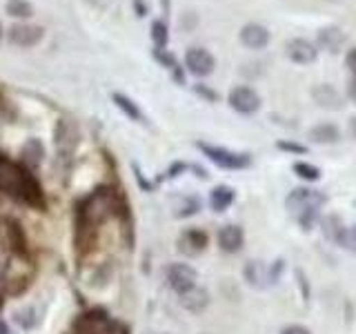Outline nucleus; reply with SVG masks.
<instances>
[{
    "label": "nucleus",
    "mask_w": 356,
    "mask_h": 334,
    "mask_svg": "<svg viewBox=\"0 0 356 334\" xmlns=\"http://www.w3.org/2000/svg\"><path fill=\"white\" fill-rule=\"evenodd\" d=\"M0 192L14 194L27 203H42L40 187L33 181L29 167H22L14 161H9L5 154H0Z\"/></svg>",
    "instance_id": "nucleus-1"
},
{
    "label": "nucleus",
    "mask_w": 356,
    "mask_h": 334,
    "mask_svg": "<svg viewBox=\"0 0 356 334\" xmlns=\"http://www.w3.org/2000/svg\"><path fill=\"white\" fill-rule=\"evenodd\" d=\"M285 205L289 209L298 225L303 230H312V225L318 221L321 209L325 205V196H323L318 189L312 187H296L289 192V196L285 198Z\"/></svg>",
    "instance_id": "nucleus-2"
},
{
    "label": "nucleus",
    "mask_w": 356,
    "mask_h": 334,
    "mask_svg": "<svg viewBox=\"0 0 356 334\" xmlns=\"http://www.w3.org/2000/svg\"><path fill=\"white\" fill-rule=\"evenodd\" d=\"M198 150L203 152L214 165L222 167V170H245V167L252 165L250 154L232 152V150L216 148V145H207V143H198Z\"/></svg>",
    "instance_id": "nucleus-3"
},
{
    "label": "nucleus",
    "mask_w": 356,
    "mask_h": 334,
    "mask_svg": "<svg viewBox=\"0 0 356 334\" xmlns=\"http://www.w3.org/2000/svg\"><path fill=\"white\" fill-rule=\"evenodd\" d=\"M281 267H283V261H278L274 267L265 265L263 261H250L248 265H245L243 274H245V281H248L252 287L265 289L278 278V274H281Z\"/></svg>",
    "instance_id": "nucleus-4"
},
{
    "label": "nucleus",
    "mask_w": 356,
    "mask_h": 334,
    "mask_svg": "<svg viewBox=\"0 0 356 334\" xmlns=\"http://www.w3.org/2000/svg\"><path fill=\"white\" fill-rule=\"evenodd\" d=\"M165 281L176 294H183V292H187V289H192L196 285L198 272L187 263H172L165 270Z\"/></svg>",
    "instance_id": "nucleus-5"
},
{
    "label": "nucleus",
    "mask_w": 356,
    "mask_h": 334,
    "mask_svg": "<svg viewBox=\"0 0 356 334\" xmlns=\"http://www.w3.org/2000/svg\"><path fill=\"white\" fill-rule=\"evenodd\" d=\"M229 107L243 116L256 114V111L261 109V96L256 94V89L248 85H238L229 92Z\"/></svg>",
    "instance_id": "nucleus-6"
},
{
    "label": "nucleus",
    "mask_w": 356,
    "mask_h": 334,
    "mask_svg": "<svg viewBox=\"0 0 356 334\" xmlns=\"http://www.w3.org/2000/svg\"><path fill=\"white\" fill-rule=\"evenodd\" d=\"M214 67H216V61H214V56H211L207 49H203V47L187 49V54H185V70L189 74L203 78V76H209L211 72H214Z\"/></svg>",
    "instance_id": "nucleus-7"
},
{
    "label": "nucleus",
    "mask_w": 356,
    "mask_h": 334,
    "mask_svg": "<svg viewBox=\"0 0 356 334\" xmlns=\"http://www.w3.org/2000/svg\"><path fill=\"white\" fill-rule=\"evenodd\" d=\"M78 138H81V134H78V127L74 125V122L67 120V118H60L58 125H56V132H54V143H56L58 154L70 156L76 150Z\"/></svg>",
    "instance_id": "nucleus-8"
},
{
    "label": "nucleus",
    "mask_w": 356,
    "mask_h": 334,
    "mask_svg": "<svg viewBox=\"0 0 356 334\" xmlns=\"http://www.w3.org/2000/svg\"><path fill=\"white\" fill-rule=\"evenodd\" d=\"M42 27L40 25H29V22H18L9 29L7 38L11 45H18V47H33L42 40Z\"/></svg>",
    "instance_id": "nucleus-9"
},
{
    "label": "nucleus",
    "mask_w": 356,
    "mask_h": 334,
    "mask_svg": "<svg viewBox=\"0 0 356 334\" xmlns=\"http://www.w3.org/2000/svg\"><path fill=\"white\" fill-rule=\"evenodd\" d=\"M285 54H287V58L296 65H309L316 61L318 49L305 38H292L285 45Z\"/></svg>",
    "instance_id": "nucleus-10"
},
{
    "label": "nucleus",
    "mask_w": 356,
    "mask_h": 334,
    "mask_svg": "<svg viewBox=\"0 0 356 334\" xmlns=\"http://www.w3.org/2000/svg\"><path fill=\"white\" fill-rule=\"evenodd\" d=\"M316 42H318L321 49H325L330 54H339L345 47V42H348V33L337 25H327V27L318 29Z\"/></svg>",
    "instance_id": "nucleus-11"
},
{
    "label": "nucleus",
    "mask_w": 356,
    "mask_h": 334,
    "mask_svg": "<svg viewBox=\"0 0 356 334\" xmlns=\"http://www.w3.org/2000/svg\"><path fill=\"white\" fill-rule=\"evenodd\" d=\"M272 40V33L267 31V27L259 25V22H250L241 29V42L250 49H263Z\"/></svg>",
    "instance_id": "nucleus-12"
},
{
    "label": "nucleus",
    "mask_w": 356,
    "mask_h": 334,
    "mask_svg": "<svg viewBox=\"0 0 356 334\" xmlns=\"http://www.w3.org/2000/svg\"><path fill=\"white\" fill-rule=\"evenodd\" d=\"M245 245V232L241 225H225L218 232V248L227 254H236Z\"/></svg>",
    "instance_id": "nucleus-13"
},
{
    "label": "nucleus",
    "mask_w": 356,
    "mask_h": 334,
    "mask_svg": "<svg viewBox=\"0 0 356 334\" xmlns=\"http://www.w3.org/2000/svg\"><path fill=\"white\" fill-rule=\"evenodd\" d=\"M207 243H209V237L203 232V230H187L183 232V237L178 239V250H181L183 254L187 256H196L200 254L205 248H207Z\"/></svg>",
    "instance_id": "nucleus-14"
},
{
    "label": "nucleus",
    "mask_w": 356,
    "mask_h": 334,
    "mask_svg": "<svg viewBox=\"0 0 356 334\" xmlns=\"http://www.w3.org/2000/svg\"><path fill=\"white\" fill-rule=\"evenodd\" d=\"M312 96H314L316 105H321L323 109L337 111V109L343 107V98H341V94H339L332 85H327V83L316 85L314 89H312Z\"/></svg>",
    "instance_id": "nucleus-15"
},
{
    "label": "nucleus",
    "mask_w": 356,
    "mask_h": 334,
    "mask_svg": "<svg viewBox=\"0 0 356 334\" xmlns=\"http://www.w3.org/2000/svg\"><path fill=\"white\" fill-rule=\"evenodd\" d=\"M181 296V305L187 310V312H194V315H198V312H203L207 305H209V294L207 289L194 285L192 289H187V292L178 294Z\"/></svg>",
    "instance_id": "nucleus-16"
},
{
    "label": "nucleus",
    "mask_w": 356,
    "mask_h": 334,
    "mask_svg": "<svg viewBox=\"0 0 356 334\" xmlns=\"http://www.w3.org/2000/svg\"><path fill=\"white\" fill-rule=\"evenodd\" d=\"M341 138V129L332 122H318L309 129V141L318 143V145H332Z\"/></svg>",
    "instance_id": "nucleus-17"
},
{
    "label": "nucleus",
    "mask_w": 356,
    "mask_h": 334,
    "mask_svg": "<svg viewBox=\"0 0 356 334\" xmlns=\"http://www.w3.org/2000/svg\"><path fill=\"white\" fill-rule=\"evenodd\" d=\"M234 198H236V192H234L232 187L227 185H218L211 189V194H209V205L214 212H225L232 203H234Z\"/></svg>",
    "instance_id": "nucleus-18"
},
{
    "label": "nucleus",
    "mask_w": 356,
    "mask_h": 334,
    "mask_svg": "<svg viewBox=\"0 0 356 334\" xmlns=\"http://www.w3.org/2000/svg\"><path fill=\"white\" fill-rule=\"evenodd\" d=\"M111 100H114V105L125 114L127 118L131 120H136V122H145V116H143V111L138 109V105L134 103L131 98H127L125 94H111Z\"/></svg>",
    "instance_id": "nucleus-19"
},
{
    "label": "nucleus",
    "mask_w": 356,
    "mask_h": 334,
    "mask_svg": "<svg viewBox=\"0 0 356 334\" xmlns=\"http://www.w3.org/2000/svg\"><path fill=\"white\" fill-rule=\"evenodd\" d=\"M321 230H323V234H325V239H330L332 243H337V245L341 243L343 232H345L343 221L339 216H334V214L321 218Z\"/></svg>",
    "instance_id": "nucleus-20"
},
{
    "label": "nucleus",
    "mask_w": 356,
    "mask_h": 334,
    "mask_svg": "<svg viewBox=\"0 0 356 334\" xmlns=\"http://www.w3.org/2000/svg\"><path fill=\"white\" fill-rule=\"evenodd\" d=\"M152 56L165 67V70L174 72V76H176V81H178V83H183V74H181V70H178V63H176V58H174V56H172L170 51H167V49H161V47H156V49L152 51Z\"/></svg>",
    "instance_id": "nucleus-21"
},
{
    "label": "nucleus",
    "mask_w": 356,
    "mask_h": 334,
    "mask_svg": "<svg viewBox=\"0 0 356 334\" xmlns=\"http://www.w3.org/2000/svg\"><path fill=\"white\" fill-rule=\"evenodd\" d=\"M42 156H44V150H42V145L40 141H29L25 148H22V159H25V163L29 165V170L31 167H36L40 161H42Z\"/></svg>",
    "instance_id": "nucleus-22"
},
{
    "label": "nucleus",
    "mask_w": 356,
    "mask_h": 334,
    "mask_svg": "<svg viewBox=\"0 0 356 334\" xmlns=\"http://www.w3.org/2000/svg\"><path fill=\"white\" fill-rule=\"evenodd\" d=\"M5 9H7V14L14 18H29L33 14V7L27 0H7Z\"/></svg>",
    "instance_id": "nucleus-23"
},
{
    "label": "nucleus",
    "mask_w": 356,
    "mask_h": 334,
    "mask_svg": "<svg viewBox=\"0 0 356 334\" xmlns=\"http://www.w3.org/2000/svg\"><path fill=\"white\" fill-rule=\"evenodd\" d=\"M152 40L156 47L165 49L167 40H170V29H167V22L165 20H154L152 22Z\"/></svg>",
    "instance_id": "nucleus-24"
},
{
    "label": "nucleus",
    "mask_w": 356,
    "mask_h": 334,
    "mask_svg": "<svg viewBox=\"0 0 356 334\" xmlns=\"http://www.w3.org/2000/svg\"><path fill=\"white\" fill-rule=\"evenodd\" d=\"M294 172H296V176L305 178V181H318V178H321L318 167L312 165V163H303V161L294 163Z\"/></svg>",
    "instance_id": "nucleus-25"
},
{
    "label": "nucleus",
    "mask_w": 356,
    "mask_h": 334,
    "mask_svg": "<svg viewBox=\"0 0 356 334\" xmlns=\"http://www.w3.org/2000/svg\"><path fill=\"white\" fill-rule=\"evenodd\" d=\"M16 321L20 323V328H22V330H31V328H36V323H38L36 308H25V310L16 312Z\"/></svg>",
    "instance_id": "nucleus-26"
},
{
    "label": "nucleus",
    "mask_w": 356,
    "mask_h": 334,
    "mask_svg": "<svg viewBox=\"0 0 356 334\" xmlns=\"http://www.w3.org/2000/svg\"><path fill=\"white\" fill-rule=\"evenodd\" d=\"M339 245H341V248H345V250H350V252H356V225L345 228L343 239H341Z\"/></svg>",
    "instance_id": "nucleus-27"
},
{
    "label": "nucleus",
    "mask_w": 356,
    "mask_h": 334,
    "mask_svg": "<svg viewBox=\"0 0 356 334\" xmlns=\"http://www.w3.org/2000/svg\"><path fill=\"white\" fill-rule=\"evenodd\" d=\"M200 209V200L196 198V196H192V198H185L183 200V207L176 212L178 216H192V214H196V212Z\"/></svg>",
    "instance_id": "nucleus-28"
},
{
    "label": "nucleus",
    "mask_w": 356,
    "mask_h": 334,
    "mask_svg": "<svg viewBox=\"0 0 356 334\" xmlns=\"http://www.w3.org/2000/svg\"><path fill=\"white\" fill-rule=\"evenodd\" d=\"M276 148L278 150H285V152H294V154H305L307 152L305 145H296V143H287V141H278Z\"/></svg>",
    "instance_id": "nucleus-29"
},
{
    "label": "nucleus",
    "mask_w": 356,
    "mask_h": 334,
    "mask_svg": "<svg viewBox=\"0 0 356 334\" xmlns=\"http://www.w3.org/2000/svg\"><path fill=\"white\" fill-rule=\"evenodd\" d=\"M345 65H348V70L352 72V78L356 81V47L348 51V56H345Z\"/></svg>",
    "instance_id": "nucleus-30"
},
{
    "label": "nucleus",
    "mask_w": 356,
    "mask_h": 334,
    "mask_svg": "<svg viewBox=\"0 0 356 334\" xmlns=\"http://www.w3.org/2000/svg\"><path fill=\"white\" fill-rule=\"evenodd\" d=\"M194 89H196V94H200L203 98L211 100V103H214V100H218V94H216V92H211V89H209V87H205V85H196Z\"/></svg>",
    "instance_id": "nucleus-31"
},
{
    "label": "nucleus",
    "mask_w": 356,
    "mask_h": 334,
    "mask_svg": "<svg viewBox=\"0 0 356 334\" xmlns=\"http://www.w3.org/2000/svg\"><path fill=\"white\" fill-rule=\"evenodd\" d=\"M281 334H312V330L309 328H305V326H287V328H283L281 330Z\"/></svg>",
    "instance_id": "nucleus-32"
},
{
    "label": "nucleus",
    "mask_w": 356,
    "mask_h": 334,
    "mask_svg": "<svg viewBox=\"0 0 356 334\" xmlns=\"http://www.w3.org/2000/svg\"><path fill=\"white\" fill-rule=\"evenodd\" d=\"M134 9H138V16H145V14H147V7H145L143 0H134Z\"/></svg>",
    "instance_id": "nucleus-33"
},
{
    "label": "nucleus",
    "mask_w": 356,
    "mask_h": 334,
    "mask_svg": "<svg viewBox=\"0 0 356 334\" xmlns=\"http://www.w3.org/2000/svg\"><path fill=\"white\" fill-rule=\"evenodd\" d=\"M348 94H350L352 100H356V81H354V78H352L350 85H348Z\"/></svg>",
    "instance_id": "nucleus-34"
},
{
    "label": "nucleus",
    "mask_w": 356,
    "mask_h": 334,
    "mask_svg": "<svg viewBox=\"0 0 356 334\" xmlns=\"http://www.w3.org/2000/svg\"><path fill=\"white\" fill-rule=\"evenodd\" d=\"M350 134H352V138L356 141V116L350 118Z\"/></svg>",
    "instance_id": "nucleus-35"
},
{
    "label": "nucleus",
    "mask_w": 356,
    "mask_h": 334,
    "mask_svg": "<svg viewBox=\"0 0 356 334\" xmlns=\"http://www.w3.org/2000/svg\"><path fill=\"white\" fill-rule=\"evenodd\" d=\"M0 334H9V328L5 321H0Z\"/></svg>",
    "instance_id": "nucleus-36"
},
{
    "label": "nucleus",
    "mask_w": 356,
    "mask_h": 334,
    "mask_svg": "<svg viewBox=\"0 0 356 334\" xmlns=\"http://www.w3.org/2000/svg\"><path fill=\"white\" fill-rule=\"evenodd\" d=\"M3 285H5V281H3V276H0V292H3Z\"/></svg>",
    "instance_id": "nucleus-37"
},
{
    "label": "nucleus",
    "mask_w": 356,
    "mask_h": 334,
    "mask_svg": "<svg viewBox=\"0 0 356 334\" xmlns=\"http://www.w3.org/2000/svg\"><path fill=\"white\" fill-rule=\"evenodd\" d=\"M0 38H3V25H0Z\"/></svg>",
    "instance_id": "nucleus-38"
},
{
    "label": "nucleus",
    "mask_w": 356,
    "mask_h": 334,
    "mask_svg": "<svg viewBox=\"0 0 356 334\" xmlns=\"http://www.w3.org/2000/svg\"><path fill=\"white\" fill-rule=\"evenodd\" d=\"M354 205H356V203H354Z\"/></svg>",
    "instance_id": "nucleus-39"
}]
</instances>
